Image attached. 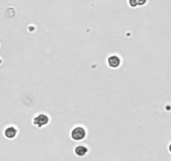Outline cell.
I'll return each mask as SVG.
<instances>
[{"mask_svg": "<svg viewBox=\"0 0 171 161\" xmlns=\"http://www.w3.org/2000/svg\"><path fill=\"white\" fill-rule=\"evenodd\" d=\"M17 133H18V130L15 128V127H8L5 129L4 131V135L5 137L8 139H13L16 137Z\"/></svg>", "mask_w": 171, "mask_h": 161, "instance_id": "obj_4", "label": "cell"}, {"mask_svg": "<svg viewBox=\"0 0 171 161\" xmlns=\"http://www.w3.org/2000/svg\"><path fill=\"white\" fill-rule=\"evenodd\" d=\"M48 122H49V118H48V117L46 114H39L38 116H36V117L33 118V124L34 125L35 127H37V128H43V127L46 126Z\"/></svg>", "mask_w": 171, "mask_h": 161, "instance_id": "obj_2", "label": "cell"}, {"mask_svg": "<svg viewBox=\"0 0 171 161\" xmlns=\"http://www.w3.org/2000/svg\"><path fill=\"white\" fill-rule=\"evenodd\" d=\"M108 65H109V67L111 68H117L120 65V63H121V60H120V58L117 56H111L108 58Z\"/></svg>", "mask_w": 171, "mask_h": 161, "instance_id": "obj_3", "label": "cell"}, {"mask_svg": "<svg viewBox=\"0 0 171 161\" xmlns=\"http://www.w3.org/2000/svg\"><path fill=\"white\" fill-rule=\"evenodd\" d=\"M86 136V131L83 127H75L71 131V139L74 141H81Z\"/></svg>", "mask_w": 171, "mask_h": 161, "instance_id": "obj_1", "label": "cell"}, {"mask_svg": "<svg viewBox=\"0 0 171 161\" xmlns=\"http://www.w3.org/2000/svg\"><path fill=\"white\" fill-rule=\"evenodd\" d=\"M88 148L86 146H84V145H79L75 148L74 149V153L77 156L79 157H83V156L86 155L88 153Z\"/></svg>", "mask_w": 171, "mask_h": 161, "instance_id": "obj_5", "label": "cell"}, {"mask_svg": "<svg viewBox=\"0 0 171 161\" xmlns=\"http://www.w3.org/2000/svg\"><path fill=\"white\" fill-rule=\"evenodd\" d=\"M137 3L138 4H140V5H142V4H143L145 3V0H136Z\"/></svg>", "mask_w": 171, "mask_h": 161, "instance_id": "obj_6", "label": "cell"}]
</instances>
